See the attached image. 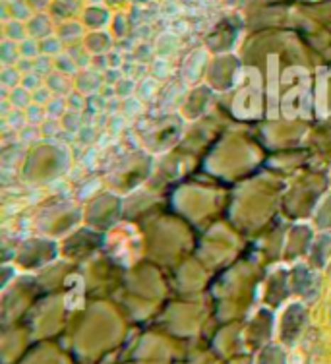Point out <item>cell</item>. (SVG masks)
Returning a JSON list of instances; mask_svg holds the SVG:
<instances>
[{
    "instance_id": "cell-4",
    "label": "cell",
    "mask_w": 331,
    "mask_h": 364,
    "mask_svg": "<svg viewBox=\"0 0 331 364\" xmlns=\"http://www.w3.org/2000/svg\"><path fill=\"white\" fill-rule=\"evenodd\" d=\"M93 138H95V130H93L92 124H85V127L80 128V140L92 141Z\"/></svg>"
},
{
    "instance_id": "cell-6",
    "label": "cell",
    "mask_w": 331,
    "mask_h": 364,
    "mask_svg": "<svg viewBox=\"0 0 331 364\" xmlns=\"http://www.w3.org/2000/svg\"><path fill=\"white\" fill-rule=\"evenodd\" d=\"M23 117H21L20 112H12V117H10V119H8V122H10V124H12V127L14 128H20L21 124H23Z\"/></svg>"
},
{
    "instance_id": "cell-7",
    "label": "cell",
    "mask_w": 331,
    "mask_h": 364,
    "mask_svg": "<svg viewBox=\"0 0 331 364\" xmlns=\"http://www.w3.org/2000/svg\"><path fill=\"white\" fill-rule=\"evenodd\" d=\"M70 109H84V103H82V97H72Z\"/></svg>"
},
{
    "instance_id": "cell-5",
    "label": "cell",
    "mask_w": 331,
    "mask_h": 364,
    "mask_svg": "<svg viewBox=\"0 0 331 364\" xmlns=\"http://www.w3.org/2000/svg\"><path fill=\"white\" fill-rule=\"evenodd\" d=\"M47 99H49V91L47 90H37L33 93V103H37V105H45Z\"/></svg>"
},
{
    "instance_id": "cell-2",
    "label": "cell",
    "mask_w": 331,
    "mask_h": 364,
    "mask_svg": "<svg viewBox=\"0 0 331 364\" xmlns=\"http://www.w3.org/2000/svg\"><path fill=\"white\" fill-rule=\"evenodd\" d=\"M29 91L28 90H20V87H16L14 90V107H26L29 103Z\"/></svg>"
},
{
    "instance_id": "cell-3",
    "label": "cell",
    "mask_w": 331,
    "mask_h": 364,
    "mask_svg": "<svg viewBox=\"0 0 331 364\" xmlns=\"http://www.w3.org/2000/svg\"><path fill=\"white\" fill-rule=\"evenodd\" d=\"M43 134L45 136H55V134H60V124H58L57 119H47L45 124H43Z\"/></svg>"
},
{
    "instance_id": "cell-1",
    "label": "cell",
    "mask_w": 331,
    "mask_h": 364,
    "mask_svg": "<svg viewBox=\"0 0 331 364\" xmlns=\"http://www.w3.org/2000/svg\"><path fill=\"white\" fill-rule=\"evenodd\" d=\"M45 119H47V117H45V109H43V105H37V103H33V105L29 107L28 109L29 122L37 124V122H41V120H45Z\"/></svg>"
}]
</instances>
